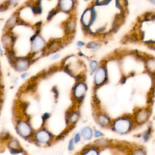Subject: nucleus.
I'll return each mask as SVG.
<instances>
[{"label":"nucleus","mask_w":155,"mask_h":155,"mask_svg":"<svg viewBox=\"0 0 155 155\" xmlns=\"http://www.w3.org/2000/svg\"><path fill=\"white\" fill-rule=\"evenodd\" d=\"M97 17V14L94 6L87 8L84 10L81 18L82 25L90 28V27L96 22Z\"/></svg>","instance_id":"f257e3e1"},{"label":"nucleus","mask_w":155,"mask_h":155,"mask_svg":"<svg viewBox=\"0 0 155 155\" xmlns=\"http://www.w3.org/2000/svg\"><path fill=\"white\" fill-rule=\"evenodd\" d=\"M30 48L32 52L36 53L42 51L46 47V42L38 31L30 38Z\"/></svg>","instance_id":"f03ea898"},{"label":"nucleus","mask_w":155,"mask_h":155,"mask_svg":"<svg viewBox=\"0 0 155 155\" xmlns=\"http://www.w3.org/2000/svg\"><path fill=\"white\" fill-rule=\"evenodd\" d=\"M76 6V0H58L56 8L60 12L70 13Z\"/></svg>","instance_id":"7ed1b4c3"},{"label":"nucleus","mask_w":155,"mask_h":155,"mask_svg":"<svg viewBox=\"0 0 155 155\" xmlns=\"http://www.w3.org/2000/svg\"><path fill=\"white\" fill-rule=\"evenodd\" d=\"M115 130L119 133L127 132L130 127V122L127 119H119L117 120L114 125Z\"/></svg>","instance_id":"20e7f679"},{"label":"nucleus","mask_w":155,"mask_h":155,"mask_svg":"<svg viewBox=\"0 0 155 155\" xmlns=\"http://www.w3.org/2000/svg\"><path fill=\"white\" fill-rule=\"evenodd\" d=\"M63 46L62 41L60 39H52L46 44L47 50L50 52H54L59 50Z\"/></svg>","instance_id":"39448f33"},{"label":"nucleus","mask_w":155,"mask_h":155,"mask_svg":"<svg viewBox=\"0 0 155 155\" xmlns=\"http://www.w3.org/2000/svg\"><path fill=\"white\" fill-rule=\"evenodd\" d=\"M76 25V19L73 16L70 17L68 19H67L64 24V28L65 33L68 35L73 34Z\"/></svg>","instance_id":"423d86ee"},{"label":"nucleus","mask_w":155,"mask_h":155,"mask_svg":"<svg viewBox=\"0 0 155 155\" xmlns=\"http://www.w3.org/2000/svg\"><path fill=\"white\" fill-rule=\"evenodd\" d=\"M18 133L24 137L28 136L31 133V128L28 124L25 122H21L17 126Z\"/></svg>","instance_id":"0eeeda50"},{"label":"nucleus","mask_w":155,"mask_h":155,"mask_svg":"<svg viewBox=\"0 0 155 155\" xmlns=\"http://www.w3.org/2000/svg\"><path fill=\"white\" fill-rule=\"evenodd\" d=\"M106 78V71L105 68L103 67H99L95 74L94 76V81L96 85H101L102 84L105 79Z\"/></svg>","instance_id":"6e6552de"},{"label":"nucleus","mask_w":155,"mask_h":155,"mask_svg":"<svg viewBox=\"0 0 155 155\" xmlns=\"http://www.w3.org/2000/svg\"><path fill=\"white\" fill-rule=\"evenodd\" d=\"M15 68L19 71L25 70L29 66V61L25 58H20L15 62Z\"/></svg>","instance_id":"1a4fd4ad"},{"label":"nucleus","mask_w":155,"mask_h":155,"mask_svg":"<svg viewBox=\"0 0 155 155\" xmlns=\"http://www.w3.org/2000/svg\"><path fill=\"white\" fill-rule=\"evenodd\" d=\"M36 139L41 143H46L50 139V134L46 131L41 130L37 133Z\"/></svg>","instance_id":"9d476101"},{"label":"nucleus","mask_w":155,"mask_h":155,"mask_svg":"<svg viewBox=\"0 0 155 155\" xmlns=\"http://www.w3.org/2000/svg\"><path fill=\"white\" fill-rule=\"evenodd\" d=\"M2 42L5 47H10L12 46L14 42V38L12 35L5 34L2 38Z\"/></svg>","instance_id":"9b49d317"},{"label":"nucleus","mask_w":155,"mask_h":155,"mask_svg":"<svg viewBox=\"0 0 155 155\" xmlns=\"http://www.w3.org/2000/svg\"><path fill=\"white\" fill-rule=\"evenodd\" d=\"M86 91V87L84 84H79L74 88V94L76 97H81L83 96Z\"/></svg>","instance_id":"f8f14e48"},{"label":"nucleus","mask_w":155,"mask_h":155,"mask_svg":"<svg viewBox=\"0 0 155 155\" xmlns=\"http://www.w3.org/2000/svg\"><path fill=\"white\" fill-rule=\"evenodd\" d=\"M18 16L17 15H13L6 22L5 24V27L10 29L13 27H14L18 22Z\"/></svg>","instance_id":"ddd939ff"},{"label":"nucleus","mask_w":155,"mask_h":155,"mask_svg":"<svg viewBox=\"0 0 155 155\" xmlns=\"http://www.w3.org/2000/svg\"><path fill=\"white\" fill-rule=\"evenodd\" d=\"M148 117V113L146 110H141L140 111L137 116L136 120L139 123H142L145 122Z\"/></svg>","instance_id":"4468645a"},{"label":"nucleus","mask_w":155,"mask_h":155,"mask_svg":"<svg viewBox=\"0 0 155 155\" xmlns=\"http://www.w3.org/2000/svg\"><path fill=\"white\" fill-rule=\"evenodd\" d=\"M82 136L85 139H90L92 137V130L89 127H85L82 130Z\"/></svg>","instance_id":"2eb2a0df"},{"label":"nucleus","mask_w":155,"mask_h":155,"mask_svg":"<svg viewBox=\"0 0 155 155\" xmlns=\"http://www.w3.org/2000/svg\"><path fill=\"white\" fill-rule=\"evenodd\" d=\"M86 47L87 48L91 49L93 51L95 52L99 49L100 44L95 41H91L86 45Z\"/></svg>","instance_id":"dca6fc26"},{"label":"nucleus","mask_w":155,"mask_h":155,"mask_svg":"<svg viewBox=\"0 0 155 155\" xmlns=\"http://www.w3.org/2000/svg\"><path fill=\"white\" fill-rule=\"evenodd\" d=\"M146 65L147 68L150 70V71H154L155 68V61L154 58H150L148 59L146 62Z\"/></svg>","instance_id":"f3484780"},{"label":"nucleus","mask_w":155,"mask_h":155,"mask_svg":"<svg viewBox=\"0 0 155 155\" xmlns=\"http://www.w3.org/2000/svg\"><path fill=\"white\" fill-rule=\"evenodd\" d=\"M59 11L58 10V8H54V9H53V10H51V11H50L49 12H48V15H47V21H51L53 18V17L59 12Z\"/></svg>","instance_id":"a211bd4d"},{"label":"nucleus","mask_w":155,"mask_h":155,"mask_svg":"<svg viewBox=\"0 0 155 155\" xmlns=\"http://www.w3.org/2000/svg\"><path fill=\"white\" fill-rule=\"evenodd\" d=\"M111 0H96L95 5L97 6H104L107 5L110 3Z\"/></svg>","instance_id":"6ab92c4d"},{"label":"nucleus","mask_w":155,"mask_h":155,"mask_svg":"<svg viewBox=\"0 0 155 155\" xmlns=\"http://www.w3.org/2000/svg\"><path fill=\"white\" fill-rule=\"evenodd\" d=\"M99 122L102 125H106L109 123V119L104 115H101L99 117Z\"/></svg>","instance_id":"aec40b11"},{"label":"nucleus","mask_w":155,"mask_h":155,"mask_svg":"<svg viewBox=\"0 0 155 155\" xmlns=\"http://www.w3.org/2000/svg\"><path fill=\"white\" fill-rule=\"evenodd\" d=\"M97 62L96 61H91L90 63V71L91 73H93L97 68Z\"/></svg>","instance_id":"412c9836"},{"label":"nucleus","mask_w":155,"mask_h":155,"mask_svg":"<svg viewBox=\"0 0 155 155\" xmlns=\"http://www.w3.org/2000/svg\"><path fill=\"white\" fill-rule=\"evenodd\" d=\"M84 155H97V153L95 150L91 149L88 150L87 152H86L84 154Z\"/></svg>","instance_id":"4be33fe9"},{"label":"nucleus","mask_w":155,"mask_h":155,"mask_svg":"<svg viewBox=\"0 0 155 155\" xmlns=\"http://www.w3.org/2000/svg\"><path fill=\"white\" fill-rule=\"evenodd\" d=\"M78 119V116L76 113L73 114L70 117V120L72 122H75Z\"/></svg>","instance_id":"5701e85b"},{"label":"nucleus","mask_w":155,"mask_h":155,"mask_svg":"<svg viewBox=\"0 0 155 155\" xmlns=\"http://www.w3.org/2000/svg\"><path fill=\"white\" fill-rule=\"evenodd\" d=\"M85 45V42H83V41H78L76 42V46L78 47H79V48L84 47Z\"/></svg>","instance_id":"b1692460"},{"label":"nucleus","mask_w":155,"mask_h":155,"mask_svg":"<svg viewBox=\"0 0 155 155\" xmlns=\"http://www.w3.org/2000/svg\"><path fill=\"white\" fill-rule=\"evenodd\" d=\"M60 56H61L60 53H55L53 56H51V60H56V59H58L60 57Z\"/></svg>","instance_id":"393cba45"},{"label":"nucleus","mask_w":155,"mask_h":155,"mask_svg":"<svg viewBox=\"0 0 155 155\" xmlns=\"http://www.w3.org/2000/svg\"><path fill=\"white\" fill-rule=\"evenodd\" d=\"M133 155H145V153L141 150H137L133 154Z\"/></svg>","instance_id":"a878e982"},{"label":"nucleus","mask_w":155,"mask_h":155,"mask_svg":"<svg viewBox=\"0 0 155 155\" xmlns=\"http://www.w3.org/2000/svg\"><path fill=\"white\" fill-rule=\"evenodd\" d=\"M73 148V140H71L70 141V143H69V145H68V149L69 150H72Z\"/></svg>","instance_id":"bb28decb"},{"label":"nucleus","mask_w":155,"mask_h":155,"mask_svg":"<svg viewBox=\"0 0 155 155\" xmlns=\"http://www.w3.org/2000/svg\"><path fill=\"white\" fill-rule=\"evenodd\" d=\"M80 140V135L79 134H77L76 136H75V137H74V140L76 142H79Z\"/></svg>","instance_id":"cd10ccee"},{"label":"nucleus","mask_w":155,"mask_h":155,"mask_svg":"<svg viewBox=\"0 0 155 155\" xmlns=\"http://www.w3.org/2000/svg\"><path fill=\"white\" fill-rule=\"evenodd\" d=\"M102 135V134L99 131H95V136L96 137H99V136H101Z\"/></svg>","instance_id":"c85d7f7f"},{"label":"nucleus","mask_w":155,"mask_h":155,"mask_svg":"<svg viewBox=\"0 0 155 155\" xmlns=\"http://www.w3.org/2000/svg\"><path fill=\"white\" fill-rule=\"evenodd\" d=\"M40 1H41V0H30V2L32 3V4H35V3Z\"/></svg>","instance_id":"c756f323"},{"label":"nucleus","mask_w":155,"mask_h":155,"mask_svg":"<svg viewBox=\"0 0 155 155\" xmlns=\"http://www.w3.org/2000/svg\"><path fill=\"white\" fill-rule=\"evenodd\" d=\"M149 1L150 2L151 4H152V5H155V0H149Z\"/></svg>","instance_id":"7c9ffc66"},{"label":"nucleus","mask_w":155,"mask_h":155,"mask_svg":"<svg viewBox=\"0 0 155 155\" xmlns=\"http://www.w3.org/2000/svg\"><path fill=\"white\" fill-rule=\"evenodd\" d=\"M27 76V73H24V74H22V78H25V77H26Z\"/></svg>","instance_id":"2f4dec72"},{"label":"nucleus","mask_w":155,"mask_h":155,"mask_svg":"<svg viewBox=\"0 0 155 155\" xmlns=\"http://www.w3.org/2000/svg\"><path fill=\"white\" fill-rule=\"evenodd\" d=\"M0 52H2V49L1 48V47H0Z\"/></svg>","instance_id":"473e14b6"}]
</instances>
